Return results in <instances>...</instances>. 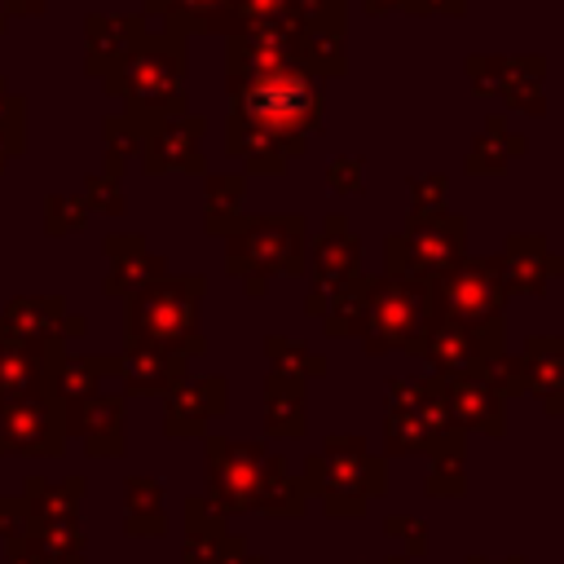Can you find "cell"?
Returning <instances> with one entry per match:
<instances>
[{
    "instance_id": "83f0119b",
    "label": "cell",
    "mask_w": 564,
    "mask_h": 564,
    "mask_svg": "<svg viewBox=\"0 0 564 564\" xmlns=\"http://www.w3.org/2000/svg\"><path fill=\"white\" fill-rule=\"evenodd\" d=\"M410 0H366V9L370 13H383V9H405Z\"/></svg>"
},
{
    "instance_id": "e0dca14e",
    "label": "cell",
    "mask_w": 564,
    "mask_h": 564,
    "mask_svg": "<svg viewBox=\"0 0 564 564\" xmlns=\"http://www.w3.org/2000/svg\"><path fill=\"white\" fill-rule=\"evenodd\" d=\"M269 432L278 436H300L304 432V388L300 379H286L273 370L269 379Z\"/></svg>"
},
{
    "instance_id": "7a4b0ae2",
    "label": "cell",
    "mask_w": 564,
    "mask_h": 564,
    "mask_svg": "<svg viewBox=\"0 0 564 564\" xmlns=\"http://www.w3.org/2000/svg\"><path fill=\"white\" fill-rule=\"evenodd\" d=\"M441 317L436 304V282L423 278H401V273H383L370 278V313H366V352L379 357L388 348L401 352H423L432 326Z\"/></svg>"
},
{
    "instance_id": "7c38bea8",
    "label": "cell",
    "mask_w": 564,
    "mask_h": 564,
    "mask_svg": "<svg viewBox=\"0 0 564 564\" xmlns=\"http://www.w3.org/2000/svg\"><path fill=\"white\" fill-rule=\"evenodd\" d=\"M520 366H524V392H533L546 405V414H564V339L560 335L529 339Z\"/></svg>"
},
{
    "instance_id": "d4e9b609",
    "label": "cell",
    "mask_w": 564,
    "mask_h": 564,
    "mask_svg": "<svg viewBox=\"0 0 564 564\" xmlns=\"http://www.w3.org/2000/svg\"><path fill=\"white\" fill-rule=\"evenodd\" d=\"M410 194H414V212H441L445 176H441V172H427V176H410Z\"/></svg>"
},
{
    "instance_id": "9c48e42d",
    "label": "cell",
    "mask_w": 564,
    "mask_h": 564,
    "mask_svg": "<svg viewBox=\"0 0 564 564\" xmlns=\"http://www.w3.org/2000/svg\"><path fill=\"white\" fill-rule=\"evenodd\" d=\"M498 269H502L507 295H524V291L542 295L546 282L564 273V256H551L542 234H516V238H507V247L498 256Z\"/></svg>"
},
{
    "instance_id": "5b68a950",
    "label": "cell",
    "mask_w": 564,
    "mask_h": 564,
    "mask_svg": "<svg viewBox=\"0 0 564 564\" xmlns=\"http://www.w3.org/2000/svg\"><path fill=\"white\" fill-rule=\"evenodd\" d=\"M304 216H256L242 225L229 264L251 273V291H264V273H304Z\"/></svg>"
},
{
    "instance_id": "5bb4252c",
    "label": "cell",
    "mask_w": 564,
    "mask_h": 564,
    "mask_svg": "<svg viewBox=\"0 0 564 564\" xmlns=\"http://www.w3.org/2000/svg\"><path fill=\"white\" fill-rule=\"evenodd\" d=\"M229 145H234L251 167H260V172H282L286 159L300 154L308 141H286V137H273V132H264V128H251V123H238V119H234Z\"/></svg>"
},
{
    "instance_id": "603a6c76",
    "label": "cell",
    "mask_w": 564,
    "mask_h": 564,
    "mask_svg": "<svg viewBox=\"0 0 564 564\" xmlns=\"http://www.w3.org/2000/svg\"><path fill=\"white\" fill-rule=\"evenodd\" d=\"M383 533L401 542V551H405L401 560H423L427 555V524L423 520H388Z\"/></svg>"
},
{
    "instance_id": "30bf717a",
    "label": "cell",
    "mask_w": 564,
    "mask_h": 564,
    "mask_svg": "<svg viewBox=\"0 0 564 564\" xmlns=\"http://www.w3.org/2000/svg\"><path fill=\"white\" fill-rule=\"evenodd\" d=\"M436 379H441V375H436ZM441 392H445V405H449V414H454L458 427L485 432V436H502V427H507V405H502V397H498L476 370L454 375V379H441Z\"/></svg>"
},
{
    "instance_id": "cb8c5ba5",
    "label": "cell",
    "mask_w": 564,
    "mask_h": 564,
    "mask_svg": "<svg viewBox=\"0 0 564 564\" xmlns=\"http://www.w3.org/2000/svg\"><path fill=\"white\" fill-rule=\"evenodd\" d=\"M326 185L339 189V194H361V159H352V154L330 159V167H326Z\"/></svg>"
},
{
    "instance_id": "44dd1931",
    "label": "cell",
    "mask_w": 564,
    "mask_h": 564,
    "mask_svg": "<svg viewBox=\"0 0 564 564\" xmlns=\"http://www.w3.org/2000/svg\"><path fill=\"white\" fill-rule=\"evenodd\" d=\"M427 494H432V498H449V494H463V454H436V458H432Z\"/></svg>"
},
{
    "instance_id": "9a60e30c",
    "label": "cell",
    "mask_w": 564,
    "mask_h": 564,
    "mask_svg": "<svg viewBox=\"0 0 564 564\" xmlns=\"http://www.w3.org/2000/svg\"><path fill=\"white\" fill-rule=\"evenodd\" d=\"M366 313H370V278L357 273L348 278L330 300H326V313H322V326L326 335H361L366 330Z\"/></svg>"
},
{
    "instance_id": "2e32d148",
    "label": "cell",
    "mask_w": 564,
    "mask_h": 564,
    "mask_svg": "<svg viewBox=\"0 0 564 564\" xmlns=\"http://www.w3.org/2000/svg\"><path fill=\"white\" fill-rule=\"evenodd\" d=\"M256 507H264L269 516H304L308 494H304V485L295 476H286V458H264Z\"/></svg>"
},
{
    "instance_id": "8fae6325",
    "label": "cell",
    "mask_w": 564,
    "mask_h": 564,
    "mask_svg": "<svg viewBox=\"0 0 564 564\" xmlns=\"http://www.w3.org/2000/svg\"><path fill=\"white\" fill-rule=\"evenodd\" d=\"M357 264H361V242H357V234L348 229L344 216H326V229L317 234V247H313V291L330 300L348 278L361 273Z\"/></svg>"
},
{
    "instance_id": "4316f807",
    "label": "cell",
    "mask_w": 564,
    "mask_h": 564,
    "mask_svg": "<svg viewBox=\"0 0 564 564\" xmlns=\"http://www.w3.org/2000/svg\"><path fill=\"white\" fill-rule=\"evenodd\" d=\"M405 9H414V13H458L463 0H410Z\"/></svg>"
},
{
    "instance_id": "4fadbf2b",
    "label": "cell",
    "mask_w": 564,
    "mask_h": 564,
    "mask_svg": "<svg viewBox=\"0 0 564 564\" xmlns=\"http://www.w3.org/2000/svg\"><path fill=\"white\" fill-rule=\"evenodd\" d=\"M524 150V137H516L511 128H507V119L502 115H489L485 119V128L476 132V141H471V150H467V172L471 176H485V172H502L516 154Z\"/></svg>"
},
{
    "instance_id": "d6986e66",
    "label": "cell",
    "mask_w": 564,
    "mask_h": 564,
    "mask_svg": "<svg viewBox=\"0 0 564 564\" xmlns=\"http://www.w3.org/2000/svg\"><path fill=\"white\" fill-rule=\"evenodd\" d=\"M269 357L278 361V375H286V379H322L326 375V357L322 352H313V348H304V344H278V339H269Z\"/></svg>"
},
{
    "instance_id": "3957f363",
    "label": "cell",
    "mask_w": 564,
    "mask_h": 564,
    "mask_svg": "<svg viewBox=\"0 0 564 564\" xmlns=\"http://www.w3.org/2000/svg\"><path fill=\"white\" fill-rule=\"evenodd\" d=\"M300 485L304 494H317L326 516H361L383 489V463L366 454L357 436H326V445L304 458Z\"/></svg>"
},
{
    "instance_id": "ba28073f",
    "label": "cell",
    "mask_w": 564,
    "mask_h": 564,
    "mask_svg": "<svg viewBox=\"0 0 564 564\" xmlns=\"http://www.w3.org/2000/svg\"><path fill=\"white\" fill-rule=\"evenodd\" d=\"M300 18L286 22H269V26H251L247 35L234 40L229 66H234V84L264 75V70H282V66H300Z\"/></svg>"
},
{
    "instance_id": "ac0fdd59",
    "label": "cell",
    "mask_w": 564,
    "mask_h": 564,
    "mask_svg": "<svg viewBox=\"0 0 564 564\" xmlns=\"http://www.w3.org/2000/svg\"><path fill=\"white\" fill-rule=\"evenodd\" d=\"M383 445H388V454H427L432 458L427 432L419 427V419L410 410H388V419H383Z\"/></svg>"
},
{
    "instance_id": "f546056e",
    "label": "cell",
    "mask_w": 564,
    "mask_h": 564,
    "mask_svg": "<svg viewBox=\"0 0 564 564\" xmlns=\"http://www.w3.org/2000/svg\"><path fill=\"white\" fill-rule=\"evenodd\" d=\"M383 564H410V560H401V555H397V560H383Z\"/></svg>"
},
{
    "instance_id": "277c9868",
    "label": "cell",
    "mask_w": 564,
    "mask_h": 564,
    "mask_svg": "<svg viewBox=\"0 0 564 564\" xmlns=\"http://www.w3.org/2000/svg\"><path fill=\"white\" fill-rule=\"evenodd\" d=\"M463 247H467V220L463 216L414 212L410 225L383 242V260H388V273L436 282L441 273H449L463 260Z\"/></svg>"
},
{
    "instance_id": "6da1fadb",
    "label": "cell",
    "mask_w": 564,
    "mask_h": 564,
    "mask_svg": "<svg viewBox=\"0 0 564 564\" xmlns=\"http://www.w3.org/2000/svg\"><path fill=\"white\" fill-rule=\"evenodd\" d=\"M234 119L286 141H308V132H322V75L304 66H282L238 79Z\"/></svg>"
},
{
    "instance_id": "484cf974",
    "label": "cell",
    "mask_w": 564,
    "mask_h": 564,
    "mask_svg": "<svg viewBox=\"0 0 564 564\" xmlns=\"http://www.w3.org/2000/svg\"><path fill=\"white\" fill-rule=\"evenodd\" d=\"M502 101H507L511 110H529V115H542V110H546V93H542V84H516V88L502 93Z\"/></svg>"
},
{
    "instance_id": "8992f818",
    "label": "cell",
    "mask_w": 564,
    "mask_h": 564,
    "mask_svg": "<svg viewBox=\"0 0 564 564\" xmlns=\"http://www.w3.org/2000/svg\"><path fill=\"white\" fill-rule=\"evenodd\" d=\"M436 304H441V317H454V322L502 317L507 286H502L498 260L494 256H463L449 273L436 278Z\"/></svg>"
},
{
    "instance_id": "7402d4cb",
    "label": "cell",
    "mask_w": 564,
    "mask_h": 564,
    "mask_svg": "<svg viewBox=\"0 0 564 564\" xmlns=\"http://www.w3.org/2000/svg\"><path fill=\"white\" fill-rule=\"evenodd\" d=\"M234 13H238L247 26H269V22L295 18L291 0H234Z\"/></svg>"
},
{
    "instance_id": "ffe728a7",
    "label": "cell",
    "mask_w": 564,
    "mask_h": 564,
    "mask_svg": "<svg viewBox=\"0 0 564 564\" xmlns=\"http://www.w3.org/2000/svg\"><path fill=\"white\" fill-rule=\"evenodd\" d=\"M476 375H480V379H485L502 401L524 392V366H520V357H511L507 348H502V352H494L489 361H480V366H476Z\"/></svg>"
},
{
    "instance_id": "f1b7e54d",
    "label": "cell",
    "mask_w": 564,
    "mask_h": 564,
    "mask_svg": "<svg viewBox=\"0 0 564 564\" xmlns=\"http://www.w3.org/2000/svg\"><path fill=\"white\" fill-rule=\"evenodd\" d=\"M467 564H524V560H520V555H511V560H485V555H471Z\"/></svg>"
},
{
    "instance_id": "52a82bcc",
    "label": "cell",
    "mask_w": 564,
    "mask_h": 564,
    "mask_svg": "<svg viewBox=\"0 0 564 564\" xmlns=\"http://www.w3.org/2000/svg\"><path fill=\"white\" fill-rule=\"evenodd\" d=\"M494 352H502V317H485V322H454V317H436L423 357L432 366V375L454 379L476 370L480 361H489Z\"/></svg>"
}]
</instances>
